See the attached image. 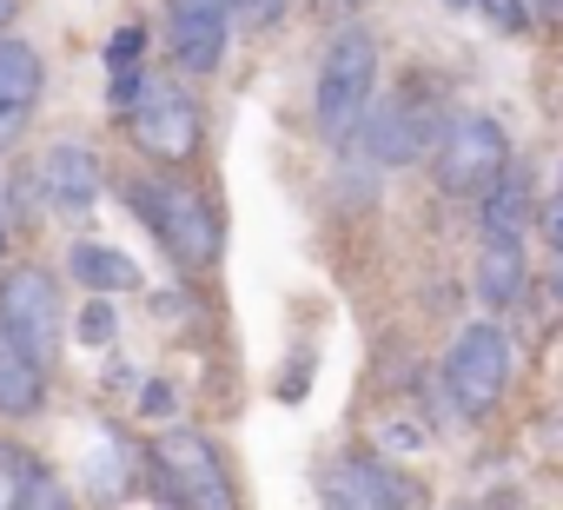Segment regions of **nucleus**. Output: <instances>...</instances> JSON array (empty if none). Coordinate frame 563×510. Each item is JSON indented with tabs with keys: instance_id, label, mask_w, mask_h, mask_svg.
Instances as JSON below:
<instances>
[{
	"instance_id": "24",
	"label": "nucleus",
	"mask_w": 563,
	"mask_h": 510,
	"mask_svg": "<svg viewBox=\"0 0 563 510\" xmlns=\"http://www.w3.org/2000/svg\"><path fill=\"white\" fill-rule=\"evenodd\" d=\"M292 365H299V372H286V378H278V398H286V404L312 391V358H292Z\"/></svg>"
},
{
	"instance_id": "7",
	"label": "nucleus",
	"mask_w": 563,
	"mask_h": 510,
	"mask_svg": "<svg viewBox=\"0 0 563 510\" xmlns=\"http://www.w3.org/2000/svg\"><path fill=\"white\" fill-rule=\"evenodd\" d=\"M126 120H133V140H140V153L153 166H186L199 153V133H206L186 74H146V87H140Z\"/></svg>"
},
{
	"instance_id": "12",
	"label": "nucleus",
	"mask_w": 563,
	"mask_h": 510,
	"mask_svg": "<svg viewBox=\"0 0 563 510\" xmlns=\"http://www.w3.org/2000/svg\"><path fill=\"white\" fill-rule=\"evenodd\" d=\"M41 87H47L41 47H34V41H14V34H0V153H8V146L27 133V120H34V107H41Z\"/></svg>"
},
{
	"instance_id": "19",
	"label": "nucleus",
	"mask_w": 563,
	"mask_h": 510,
	"mask_svg": "<svg viewBox=\"0 0 563 510\" xmlns=\"http://www.w3.org/2000/svg\"><path fill=\"white\" fill-rule=\"evenodd\" d=\"M8 510H74V497H67V484L34 457V470H27V484L14 490V503H8Z\"/></svg>"
},
{
	"instance_id": "10",
	"label": "nucleus",
	"mask_w": 563,
	"mask_h": 510,
	"mask_svg": "<svg viewBox=\"0 0 563 510\" xmlns=\"http://www.w3.org/2000/svg\"><path fill=\"white\" fill-rule=\"evenodd\" d=\"M166 47L186 80L219 74L232 47V8L225 0H166Z\"/></svg>"
},
{
	"instance_id": "1",
	"label": "nucleus",
	"mask_w": 563,
	"mask_h": 510,
	"mask_svg": "<svg viewBox=\"0 0 563 510\" xmlns=\"http://www.w3.org/2000/svg\"><path fill=\"white\" fill-rule=\"evenodd\" d=\"M126 212L173 252V266H219V245H225V225H219V206L179 173V166H146L133 173L126 186Z\"/></svg>"
},
{
	"instance_id": "16",
	"label": "nucleus",
	"mask_w": 563,
	"mask_h": 510,
	"mask_svg": "<svg viewBox=\"0 0 563 510\" xmlns=\"http://www.w3.org/2000/svg\"><path fill=\"white\" fill-rule=\"evenodd\" d=\"M67 273H74L87 292H133V286H140V266L126 259L120 245H107V239H74V245H67Z\"/></svg>"
},
{
	"instance_id": "22",
	"label": "nucleus",
	"mask_w": 563,
	"mask_h": 510,
	"mask_svg": "<svg viewBox=\"0 0 563 510\" xmlns=\"http://www.w3.org/2000/svg\"><path fill=\"white\" fill-rule=\"evenodd\" d=\"M225 8H232V21H239V27H272L278 14L292 8V0H225Z\"/></svg>"
},
{
	"instance_id": "17",
	"label": "nucleus",
	"mask_w": 563,
	"mask_h": 510,
	"mask_svg": "<svg viewBox=\"0 0 563 510\" xmlns=\"http://www.w3.org/2000/svg\"><path fill=\"white\" fill-rule=\"evenodd\" d=\"M107 74H113L107 107H113V113H133L140 87H146V27H140V21H126V27L107 41Z\"/></svg>"
},
{
	"instance_id": "23",
	"label": "nucleus",
	"mask_w": 563,
	"mask_h": 510,
	"mask_svg": "<svg viewBox=\"0 0 563 510\" xmlns=\"http://www.w3.org/2000/svg\"><path fill=\"white\" fill-rule=\"evenodd\" d=\"M543 239H550V252L563 259V179H556V192H550V206H543Z\"/></svg>"
},
{
	"instance_id": "21",
	"label": "nucleus",
	"mask_w": 563,
	"mask_h": 510,
	"mask_svg": "<svg viewBox=\"0 0 563 510\" xmlns=\"http://www.w3.org/2000/svg\"><path fill=\"white\" fill-rule=\"evenodd\" d=\"M477 8L490 14V27H504V34H530V8H523V0H477Z\"/></svg>"
},
{
	"instance_id": "28",
	"label": "nucleus",
	"mask_w": 563,
	"mask_h": 510,
	"mask_svg": "<svg viewBox=\"0 0 563 510\" xmlns=\"http://www.w3.org/2000/svg\"><path fill=\"white\" fill-rule=\"evenodd\" d=\"M325 14H352V8H365V0H319Z\"/></svg>"
},
{
	"instance_id": "18",
	"label": "nucleus",
	"mask_w": 563,
	"mask_h": 510,
	"mask_svg": "<svg viewBox=\"0 0 563 510\" xmlns=\"http://www.w3.org/2000/svg\"><path fill=\"white\" fill-rule=\"evenodd\" d=\"M80 477H87V490L93 497H126L133 490V444L120 437V431H100L93 444H87V457H80Z\"/></svg>"
},
{
	"instance_id": "13",
	"label": "nucleus",
	"mask_w": 563,
	"mask_h": 510,
	"mask_svg": "<svg viewBox=\"0 0 563 510\" xmlns=\"http://www.w3.org/2000/svg\"><path fill=\"white\" fill-rule=\"evenodd\" d=\"M47 404V365L0 325V418H34Z\"/></svg>"
},
{
	"instance_id": "5",
	"label": "nucleus",
	"mask_w": 563,
	"mask_h": 510,
	"mask_svg": "<svg viewBox=\"0 0 563 510\" xmlns=\"http://www.w3.org/2000/svg\"><path fill=\"white\" fill-rule=\"evenodd\" d=\"M510 372H517V352H510L504 325L471 319V325L451 339V352H444V365H438V385H444V404H451L464 424H477V418H490V411L504 404Z\"/></svg>"
},
{
	"instance_id": "2",
	"label": "nucleus",
	"mask_w": 563,
	"mask_h": 510,
	"mask_svg": "<svg viewBox=\"0 0 563 510\" xmlns=\"http://www.w3.org/2000/svg\"><path fill=\"white\" fill-rule=\"evenodd\" d=\"M378 100V34L365 21H345L325 54H319V80H312V126L325 146H352L365 113Z\"/></svg>"
},
{
	"instance_id": "4",
	"label": "nucleus",
	"mask_w": 563,
	"mask_h": 510,
	"mask_svg": "<svg viewBox=\"0 0 563 510\" xmlns=\"http://www.w3.org/2000/svg\"><path fill=\"white\" fill-rule=\"evenodd\" d=\"M146 464H153V484L166 490L173 510H239V484H232V464L212 444V431L166 424L146 444Z\"/></svg>"
},
{
	"instance_id": "3",
	"label": "nucleus",
	"mask_w": 563,
	"mask_h": 510,
	"mask_svg": "<svg viewBox=\"0 0 563 510\" xmlns=\"http://www.w3.org/2000/svg\"><path fill=\"white\" fill-rule=\"evenodd\" d=\"M444 120H451V107L438 100V80H431V74H411L405 87H391V100H372V113H365V126H358L352 146H358L378 173L418 166V159H431Z\"/></svg>"
},
{
	"instance_id": "20",
	"label": "nucleus",
	"mask_w": 563,
	"mask_h": 510,
	"mask_svg": "<svg viewBox=\"0 0 563 510\" xmlns=\"http://www.w3.org/2000/svg\"><path fill=\"white\" fill-rule=\"evenodd\" d=\"M113 332H120L113 306H107V299H87V306H80V345H113Z\"/></svg>"
},
{
	"instance_id": "9",
	"label": "nucleus",
	"mask_w": 563,
	"mask_h": 510,
	"mask_svg": "<svg viewBox=\"0 0 563 510\" xmlns=\"http://www.w3.org/2000/svg\"><path fill=\"white\" fill-rule=\"evenodd\" d=\"M319 503H325V510H424V490H418L398 464H385V457H372V451H345V457L325 464Z\"/></svg>"
},
{
	"instance_id": "26",
	"label": "nucleus",
	"mask_w": 563,
	"mask_h": 510,
	"mask_svg": "<svg viewBox=\"0 0 563 510\" xmlns=\"http://www.w3.org/2000/svg\"><path fill=\"white\" fill-rule=\"evenodd\" d=\"M146 411H153V418H159V411H173V391H166V385H153V391H146Z\"/></svg>"
},
{
	"instance_id": "8",
	"label": "nucleus",
	"mask_w": 563,
	"mask_h": 510,
	"mask_svg": "<svg viewBox=\"0 0 563 510\" xmlns=\"http://www.w3.org/2000/svg\"><path fill=\"white\" fill-rule=\"evenodd\" d=\"M0 325L54 372V358L67 345V306H60V286L47 266H14L0 279Z\"/></svg>"
},
{
	"instance_id": "27",
	"label": "nucleus",
	"mask_w": 563,
	"mask_h": 510,
	"mask_svg": "<svg viewBox=\"0 0 563 510\" xmlns=\"http://www.w3.org/2000/svg\"><path fill=\"white\" fill-rule=\"evenodd\" d=\"M8 232H14V219H8V192H0V252H8Z\"/></svg>"
},
{
	"instance_id": "30",
	"label": "nucleus",
	"mask_w": 563,
	"mask_h": 510,
	"mask_svg": "<svg viewBox=\"0 0 563 510\" xmlns=\"http://www.w3.org/2000/svg\"><path fill=\"white\" fill-rule=\"evenodd\" d=\"M444 8H477V0H444Z\"/></svg>"
},
{
	"instance_id": "29",
	"label": "nucleus",
	"mask_w": 563,
	"mask_h": 510,
	"mask_svg": "<svg viewBox=\"0 0 563 510\" xmlns=\"http://www.w3.org/2000/svg\"><path fill=\"white\" fill-rule=\"evenodd\" d=\"M14 8H21V0H0V34H8V21H14Z\"/></svg>"
},
{
	"instance_id": "6",
	"label": "nucleus",
	"mask_w": 563,
	"mask_h": 510,
	"mask_svg": "<svg viewBox=\"0 0 563 510\" xmlns=\"http://www.w3.org/2000/svg\"><path fill=\"white\" fill-rule=\"evenodd\" d=\"M504 166H510V140L490 113L464 107V113L444 120V133L431 146V179H438L444 199H484L504 179Z\"/></svg>"
},
{
	"instance_id": "14",
	"label": "nucleus",
	"mask_w": 563,
	"mask_h": 510,
	"mask_svg": "<svg viewBox=\"0 0 563 510\" xmlns=\"http://www.w3.org/2000/svg\"><path fill=\"white\" fill-rule=\"evenodd\" d=\"M530 286V259H523V239H484L477 252V299L490 312H510Z\"/></svg>"
},
{
	"instance_id": "15",
	"label": "nucleus",
	"mask_w": 563,
	"mask_h": 510,
	"mask_svg": "<svg viewBox=\"0 0 563 510\" xmlns=\"http://www.w3.org/2000/svg\"><path fill=\"white\" fill-rule=\"evenodd\" d=\"M530 212H537V199H530V173H523V159H510L504 179H497V186L484 192V206H477V232H484V239H523Z\"/></svg>"
},
{
	"instance_id": "25",
	"label": "nucleus",
	"mask_w": 563,
	"mask_h": 510,
	"mask_svg": "<svg viewBox=\"0 0 563 510\" xmlns=\"http://www.w3.org/2000/svg\"><path fill=\"white\" fill-rule=\"evenodd\" d=\"M523 8H530L537 21H556V27H563V0H523Z\"/></svg>"
},
{
	"instance_id": "11",
	"label": "nucleus",
	"mask_w": 563,
	"mask_h": 510,
	"mask_svg": "<svg viewBox=\"0 0 563 510\" xmlns=\"http://www.w3.org/2000/svg\"><path fill=\"white\" fill-rule=\"evenodd\" d=\"M100 186H107V173H100V153H93L87 140H54V146L34 159V192H41V206L60 212V219H87V212L100 206Z\"/></svg>"
}]
</instances>
